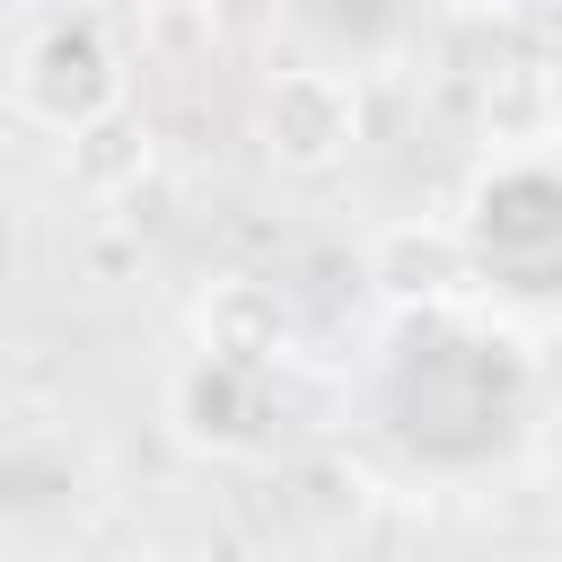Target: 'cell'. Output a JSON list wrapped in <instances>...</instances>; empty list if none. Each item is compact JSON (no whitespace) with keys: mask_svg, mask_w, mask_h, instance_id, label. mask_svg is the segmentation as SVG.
<instances>
[{"mask_svg":"<svg viewBox=\"0 0 562 562\" xmlns=\"http://www.w3.org/2000/svg\"><path fill=\"white\" fill-rule=\"evenodd\" d=\"M483 237H492V263H544V246H553V184H544L536 158H518V167H501L483 184Z\"/></svg>","mask_w":562,"mask_h":562,"instance_id":"3957f363","label":"cell"},{"mask_svg":"<svg viewBox=\"0 0 562 562\" xmlns=\"http://www.w3.org/2000/svg\"><path fill=\"white\" fill-rule=\"evenodd\" d=\"M18 88H26V105L44 114V123H88V114H105L114 105V53H105V35L79 18H61V26H44L35 44H26V70H18Z\"/></svg>","mask_w":562,"mask_h":562,"instance_id":"6da1fadb","label":"cell"},{"mask_svg":"<svg viewBox=\"0 0 562 562\" xmlns=\"http://www.w3.org/2000/svg\"><path fill=\"white\" fill-rule=\"evenodd\" d=\"M263 140L290 167H334L351 140V88L334 70H281L263 97Z\"/></svg>","mask_w":562,"mask_h":562,"instance_id":"7a4b0ae2","label":"cell"}]
</instances>
